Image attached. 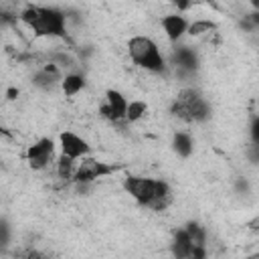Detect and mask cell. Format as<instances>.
<instances>
[{
  "instance_id": "obj_13",
  "label": "cell",
  "mask_w": 259,
  "mask_h": 259,
  "mask_svg": "<svg viewBox=\"0 0 259 259\" xmlns=\"http://www.w3.org/2000/svg\"><path fill=\"white\" fill-rule=\"evenodd\" d=\"M87 81L81 73H67L63 79H61V91L65 97H75L79 95L83 89H85Z\"/></svg>"
},
{
  "instance_id": "obj_8",
  "label": "cell",
  "mask_w": 259,
  "mask_h": 259,
  "mask_svg": "<svg viewBox=\"0 0 259 259\" xmlns=\"http://www.w3.org/2000/svg\"><path fill=\"white\" fill-rule=\"evenodd\" d=\"M127 97L117 89H107L103 103L99 107L101 117H105L111 123H125V109H127Z\"/></svg>"
},
{
  "instance_id": "obj_16",
  "label": "cell",
  "mask_w": 259,
  "mask_h": 259,
  "mask_svg": "<svg viewBox=\"0 0 259 259\" xmlns=\"http://www.w3.org/2000/svg\"><path fill=\"white\" fill-rule=\"evenodd\" d=\"M75 166L77 162L67 158V156H57V162H55V168H57V176L63 180V182H71L73 180V174H75Z\"/></svg>"
},
{
  "instance_id": "obj_7",
  "label": "cell",
  "mask_w": 259,
  "mask_h": 259,
  "mask_svg": "<svg viewBox=\"0 0 259 259\" xmlns=\"http://www.w3.org/2000/svg\"><path fill=\"white\" fill-rule=\"evenodd\" d=\"M59 152H61V156H67V158L79 162V160L91 156V146L83 136H79L71 130H65L59 134Z\"/></svg>"
},
{
  "instance_id": "obj_3",
  "label": "cell",
  "mask_w": 259,
  "mask_h": 259,
  "mask_svg": "<svg viewBox=\"0 0 259 259\" xmlns=\"http://www.w3.org/2000/svg\"><path fill=\"white\" fill-rule=\"evenodd\" d=\"M170 113L184 123H202L210 117V103L196 87H184L178 91L170 105Z\"/></svg>"
},
{
  "instance_id": "obj_20",
  "label": "cell",
  "mask_w": 259,
  "mask_h": 259,
  "mask_svg": "<svg viewBox=\"0 0 259 259\" xmlns=\"http://www.w3.org/2000/svg\"><path fill=\"white\" fill-rule=\"evenodd\" d=\"M6 97H8V99H16V97H18V89H14V87H10V89L6 91Z\"/></svg>"
},
{
  "instance_id": "obj_1",
  "label": "cell",
  "mask_w": 259,
  "mask_h": 259,
  "mask_svg": "<svg viewBox=\"0 0 259 259\" xmlns=\"http://www.w3.org/2000/svg\"><path fill=\"white\" fill-rule=\"evenodd\" d=\"M123 190L140 206L150 208L154 212L166 210L174 198V192L166 180L150 178V176H138V174H130L123 178Z\"/></svg>"
},
{
  "instance_id": "obj_19",
  "label": "cell",
  "mask_w": 259,
  "mask_h": 259,
  "mask_svg": "<svg viewBox=\"0 0 259 259\" xmlns=\"http://www.w3.org/2000/svg\"><path fill=\"white\" fill-rule=\"evenodd\" d=\"M251 142H253V146L259 144V119H257V115H253V119H251Z\"/></svg>"
},
{
  "instance_id": "obj_14",
  "label": "cell",
  "mask_w": 259,
  "mask_h": 259,
  "mask_svg": "<svg viewBox=\"0 0 259 259\" xmlns=\"http://www.w3.org/2000/svg\"><path fill=\"white\" fill-rule=\"evenodd\" d=\"M172 150L178 158H190L194 152V142L188 132H176L172 136Z\"/></svg>"
},
{
  "instance_id": "obj_10",
  "label": "cell",
  "mask_w": 259,
  "mask_h": 259,
  "mask_svg": "<svg viewBox=\"0 0 259 259\" xmlns=\"http://www.w3.org/2000/svg\"><path fill=\"white\" fill-rule=\"evenodd\" d=\"M61 79H63L61 69L55 63H47V65H42L34 73L32 85L38 87V89H42V91H53L55 87H61Z\"/></svg>"
},
{
  "instance_id": "obj_15",
  "label": "cell",
  "mask_w": 259,
  "mask_h": 259,
  "mask_svg": "<svg viewBox=\"0 0 259 259\" xmlns=\"http://www.w3.org/2000/svg\"><path fill=\"white\" fill-rule=\"evenodd\" d=\"M148 113V103L142 99H132L127 101V109H125V123H136L142 117H146Z\"/></svg>"
},
{
  "instance_id": "obj_4",
  "label": "cell",
  "mask_w": 259,
  "mask_h": 259,
  "mask_svg": "<svg viewBox=\"0 0 259 259\" xmlns=\"http://www.w3.org/2000/svg\"><path fill=\"white\" fill-rule=\"evenodd\" d=\"M127 53L134 65L148 73H164L166 71V57L160 51L158 42L148 34H136L127 40Z\"/></svg>"
},
{
  "instance_id": "obj_12",
  "label": "cell",
  "mask_w": 259,
  "mask_h": 259,
  "mask_svg": "<svg viewBox=\"0 0 259 259\" xmlns=\"http://www.w3.org/2000/svg\"><path fill=\"white\" fill-rule=\"evenodd\" d=\"M172 57H174V65L180 71L192 73L198 67V57H196V53L190 47H178V49H174V55Z\"/></svg>"
},
{
  "instance_id": "obj_18",
  "label": "cell",
  "mask_w": 259,
  "mask_h": 259,
  "mask_svg": "<svg viewBox=\"0 0 259 259\" xmlns=\"http://www.w3.org/2000/svg\"><path fill=\"white\" fill-rule=\"evenodd\" d=\"M14 259H45V253L36 247H22L14 253Z\"/></svg>"
},
{
  "instance_id": "obj_9",
  "label": "cell",
  "mask_w": 259,
  "mask_h": 259,
  "mask_svg": "<svg viewBox=\"0 0 259 259\" xmlns=\"http://www.w3.org/2000/svg\"><path fill=\"white\" fill-rule=\"evenodd\" d=\"M160 26H162L166 38L174 45V42H178L186 34V30H188V18L184 14H180V12H170V14L162 16Z\"/></svg>"
},
{
  "instance_id": "obj_5",
  "label": "cell",
  "mask_w": 259,
  "mask_h": 259,
  "mask_svg": "<svg viewBox=\"0 0 259 259\" xmlns=\"http://www.w3.org/2000/svg\"><path fill=\"white\" fill-rule=\"evenodd\" d=\"M24 160H26L28 168L34 170V172H42V170L51 168L57 162V144H55V140L47 138V136L34 140L30 146H26Z\"/></svg>"
},
{
  "instance_id": "obj_6",
  "label": "cell",
  "mask_w": 259,
  "mask_h": 259,
  "mask_svg": "<svg viewBox=\"0 0 259 259\" xmlns=\"http://www.w3.org/2000/svg\"><path fill=\"white\" fill-rule=\"evenodd\" d=\"M115 170H117L115 164H109V162H103L99 158L87 156V158L77 162L71 182H75V184H91V182H95L99 178H105V176L113 174Z\"/></svg>"
},
{
  "instance_id": "obj_11",
  "label": "cell",
  "mask_w": 259,
  "mask_h": 259,
  "mask_svg": "<svg viewBox=\"0 0 259 259\" xmlns=\"http://www.w3.org/2000/svg\"><path fill=\"white\" fill-rule=\"evenodd\" d=\"M190 249H192V241L188 237V233L182 229H178L172 237V243H170V251H172V257L174 259H188L190 255Z\"/></svg>"
},
{
  "instance_id": "obj_2",
  "label": "cell",
  "mask_w": 259,
  "mask_h": 259,
  "mask_svg": "<svg viewBox=\"0 0 259 259\" xmlns=\"http://www.w3.org/2000/svg\"><path fill=\"white\" fill-rule=\"evenodd\" d=\"M18 18L40 38H65L67 36V16L55 6L28 4L20 10Z\"/></svg>"
},
{
  "instance_id": "obj_17",
  "label": "cell",
  "mask_w": 259,
  "mask_h": 259,
  "mask_svg": "<svg viewBox=\"0 0 259 259\" xmlns=\"http://www.w3.org/2000/svg\"><path fill=\"white\" fill-rule=\"evenodd\" d=\"M214 28H217V24H214L210 18H198V20H194V22H188V30H186V34H190V36L210 34Z\"/></svg>"
}]
</instances>
